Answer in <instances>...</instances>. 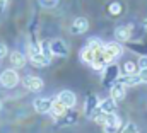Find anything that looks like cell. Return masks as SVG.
<instances>
[{"instance_id": "cell-1", "label": "cell", "mask_w": 147, "mask_h": 133, "mask_svg": "<svg viewBox=\"0 0 147 133\" xmlns=\"http://www.w3.org/2000/svg\"><path fill=\"white\" fill-rule=\"evenodd\" d=\"M19 84V75L16 72V68H7L0 73V85L5 89H12Z\"/></svg>"}, {"instance_id": "cell-2", "label": "cell", "mask_w": 147, "mask_h": 133, "mask_svg": "<svg viewBox=\"0 0 147 133\" xmlns=\"http://www.w3.org/2000/svg\"><path fill=\"white\" fill-rule=\"evenodd\" d=\"M103 51H105L106 62L111 63V62H115V60L123 53V48H121V43H120V41H113V43H108V44L103 46Z\"/></svg>"}, {"instance_id": "cell-3", "label": "cell", "mask_w": 147, "mask_h": 133, "mask_svg": "<svg viewBox=\"0 0 147 133\" xmlns=\"http://www.w3.org/2000/svg\"><path fill=\"white\" fill-rule=\"evenodd\" d=\"M120 126H121V118L118 114L108 113L105 116V125H103L105 133H118L120 132Z\"/></svg>"}, {"instance_id": "cell-4", "label": "cell", "mask_w": 147, "mask_h": 133, "mask_svg": "<svg viewBox=\"0 0 147 133\" xmlns=\"http://www.w3.org/2000/svg\"><path fill=\"white\" fill-rule=\"evenodd\" d=\"M120 79V66L115 65L113 62L108 63L105 66V79H103V84L105 85H113L116 80Z\"/></svg>"}, {"instance_id": "cell-5", "label": "cell", "mask_w": 147, "mask_h": 133, "mask_svg": "<svg viewBox=\"0 0 147 133\" xmlns=\"http://www.w3.org/2000/svg\"><path fill=\"white\" fill-rule=\"evenodd\" d=\"M22 84H24V87L29 89L31 92H39V91H43V87H45L43 80H41L39 77H36V75H28V77H24Z\"/></svg>"}, {"instance_id": "cell-6", "label": "cell", "mask_w": 147, "mask_h": 133, "mask_svg": "<svg viewBox=\"0 0 147 133\" xmlns=\"http://www.w3.org/2000/svg\"><path fill=\"white\" fill-rule=\"evenodd\" d=\"M125 96H127V85H123L121 82H115L113 85H111V92H110V97L113 101H116V102H120V101L125 99Z\"/></svg>"}, {"instance_id": "cell-7", "label": "cell", "mask_w": 147, "mask_h": 133, "mask_svg": "<svg viewBox=\"0 0 147 133\" xmlns=\"http://www.w3.org/2000/svg\"><path fill=\"white\" fill-rule=\"evenodd\" d=\"M89 29V21L86 17H75L70 24V33L72 34H84Z\"/></svg>"}, {"instance_id": "cell-8", "label": "cell", "mask_w": 147, "mask_h": 133, "mask_svg": "<svg viewBox=\"0 0 147 133\" xmlns=\"http://www.w3.org/2000/svg\"><path fill=\"white\" fill-rule=\"evenodd\" d=\"M98 106H99V99H98V96L89 94V96L86 97V102H84V114H86L87 118H92V113L98 109Z\"/></svg>"}, {"instance_id": "cell-9", "label": "cell", "mask_w": 147, "mask_h": 133, "mask_svg": "<svg viewBox=\"0 0 147 133\" xmlns=\"http://www.w3.org/2000/svg\"><path fill=\"white\" fill-rule=\"evenodd\" d=\"M132 31H134L132 24H127V26H118V28L115 29V38H116V41H120V43L130 41V38H132Z\"/></svg>"}, {"instance_id": "cell-10", "label": "cell", "mask_w": 147, "mask_h": 133, "mask_svg": "<svg viewBox=\"0 0 147 133\" xmlns=\"http://www.w3.org/2000/svg\"><path fill=\"white\" fill-rule=\"evenodd\" d=\"M51 104H53L51 99H48V97H39V99H34L33 107H34V111L39 113V114H46V113H50Z\"/></svg>"}, {"instance_id": "cell-11", "label": "cell", "mask_w": 147, "mask_h": 133, "mask_svg": "<svg viewBox=\"0 0 147 133\" xmlns=\"http://www.w3.org/2000/svg\"><path fill=\"white\" fill-rule=\"evenodd\" d=\"M57 99L60 101V102H63L69 109H72L74 106H75V102H77V97H75V94H74L72 91H60L58 96H57Z\"/></svg>"}, {"instance_id": "cell-12", "label": "cell", "mask_w": 147, "mask_h": 133, "mask_svg": "<svg viewBox=\"0 0 147 133\" xmlns=\"http://www.w3.org/2000/svg\"><path fill=\"white\" fill-rule=\"evenodd\" d=\"M50 113H51V116H53V118L60 120V118H63V116L69 113V107H67L63 102H60L58 99H55V101H53V104H51Z\"/></svg>"}, {"instance_id": "cell-13", "label": "cell", "mask_w": 147, "mask_h": 133, "mask_svg": "<svg viewBox=\"0 0 147 133\" xmlns=\"http://www.w3.org/2000/svg\"><path fill=\"white\" fill-rule=\"evenodd\" d=\"M118 82H121V84H123V85H127V87H135V85L142 84V80H140V75H139V73H123V75L118 79Z\"/></svg>"}, {"instance_id": "cell-14", "label": "cell", "mask_w": 147, "mask_h": 133, "mask_svg": "<svg viewBox=\"0 0 147 133\" xmlns=\"http://www.w3.org/2000/svg\"><path fill=\"white\" fill-rule=\"evenodd\" d=\"M51 50H53V55H57V56H67L69 55V48H67V43L63 39H53Z\"/></svg>"}, {"instance_id": "cell-15", "label": "cell", "mask_w": 147, "mask_h": 133, "mask_svg": "<svg viewBox=\"0 0 147 133\" xmlns=\"http://www.w3.org/2000/svg\"><path fill=\"white\" fill-rule=\"evenodd\" d=\"M26 56H24V53H21V51H12L10 53V65L12 68H22V66L26 65Z\"/></svg>"}, {"instance_id": "cell-16", "label": "cell", "mask_w": 147, "mask_h": 133, "mask_svg": "<svg viewBox=\"0 0 147 133\" xmlns=\"http://www.w3.org/2000/svg\"><path fill=\"white\" fill-rule=\"evenodd\" d=\"M29 60H31V65L33 66H46L50 65V58H46L43 53H34V55H29Z\"/></svg>"}, {"instance_id": "cell-17", "label": "cell", "mask_w": 147, "mask_h": 133, "mask_svg": "<svg viewBox=\"0 0 147 133\" xmlns=\"http://www.w3.org/2000/svg\"><path fill=\"white\" fill-rule=\"evenodd\" d=\"M99 109L103 111V113H115L116 111V101H113L111 97H108V99H103L99 101Z\"/></svg>"}, {"instance_id": "cell-18", "label": "cell", "mask_w": 147, "mask_h": 133, "mask_svg": "<svg viewBox=\"0 0 147 133\" xmlns=\"http://www.w3.org/2000/svg\"><path fill=\"white\" fill-rule=\"evenodd\" d=\"M94 51H96V50H92V48L86 46V48L80 51V58H82V62L91 65V63H92V60H94Z\"/></svg>"}, {"instance_id": "cell-19", "label": "cell", "mask_w": 147, "mask_h": 133, "mask_svg": "<svg viewBox=\"0 0 147 133\" xmlns=\"http://www.w3.org/2000/svg\"><path fill=\"white\" fill-rule=\"evenodd\" d=\"M41 53L46 56V58H50L51 60V56H53V50H51V41H41Z\"/></svg>"}, {"instance_id": "cell-20", "label": "cell", "mask_w": 147, "mask_h": 133, "mask_svg": "<svg viewBox=\"0 0 147 133\" xmlns=\"http://www.w3.org/2000/svg\"><path fill=\"white\" fill-rule=\"evenodd\" d=\"M108 12H110L111 15H120L123 12V7H121L120 2H111L110 5H108Z\"/></svg>"}, {"instance_id": "cell-21", "label": "cell", "mask_w": 147, "mask_h": 133, "mask_svg": "<svg viewBox=\"0 0 147 133\" xmlns=\"http://www.w3.org/2000/svg\"><path fill=\"white\" fill-rule=\"evenodd\" d=\"M120 133H139V128H137V125H135V123L128 121V123L121 128V132H120Z\"/></svg>"}, {"instance_id": "cell-22", "label": "cell", "mask_w": 147, "mask_h": 133, "mask_svg": "<svg viewBox=\"0 0 147 133\" xmlns=\"http://www.w3.org/2000/svg\"><path fill=\"white\" fill-rule=\"evenodd\" d=\"M87 46L92 48V50H99V48H103L105 44H103L98 38H89V39H87Z\"/></svg>"}, {"instance_id": "cell-23", "label": "cell", "mask_w": 147, "mask_h": 133, "mask_svg": "<svg viewBox=\"0 0 147 133\" xmlns=\"http://www.w3.org/2000/svg\"><path fill=\"white\" fill-rule=\"evenodd\" d=\"M123 73H137V63L127 62V63L123 65Z\"/></svg>"}, {"instance_id": "cell-24", "label": "cell", "mask_w": 147, "mask_h": 133, "mask_svg": "<svg viewBox=\"0 0 147 133\" xmlns=\"http://www.w3.org/2000/svg\"><path fill=\"white\" fill-rule=\"evenodd\" d=\"M39 3L43 7H46V9H51V7H55L58 3V0H39Z\"/></svg>"}, {"instance_id": "cell-25", "label": "cell", "mask_w": 147, "mask_h": 133, "mask_svg": "<svg viewBox=\"0 0 147 133\" xmlns=\"http://www.w3.org/2000/svg\"><path fill=\"white\" fill-rule=\"evenodd\" d=\"M7 55H9V50H7V46H5L3 43H0V60H2V58H5Z\"/></svg>"}, {"instance_id": "cell-26", "label": "cell", "mask_w": 147, "mask_h": 133, "mask_svg": "<svg viewBox=\"0 0 147 133\" xmlns=\"http://www.w3.org/2000/svg\"><path fill=\"white\" fill-rule=\"evenodd\" d=\"M139 75H140V80H142L144 84H147V66L139 70Z\"/></svg>"}, {"instance_id": "cell-27", "label": "cell", "mask_w": 147, "mask_h": 133, "mask_svg": "<svg viewBox=\"0 0 147 133\" xmlns=\"http://www.w3.org/2000/svg\"><path fill=\"white\" fill-rule=\"evenodd\" d=\"M137 65H139V68H146L147 66V55H142V56H140V60H139Z\"/></svg>"}, {"instance_id": "cell-28", "label": "cell", "mask_w": 147, "mask_h": 133, "mask_svg": "<svg viewBox=\"0 0 147 133\" xmlns=\"http://www.w3.org/2000/svg\"><path fill=\"white\" fill-rule=\"evenodd\" d=\"M7 2H9V0H0V12H2L3 9H5V5H7Z\"/></svg>"}, {"instance_id": "cell-29", "label": "cell", "mask_w": 147, "mask_h": 133, "mask_svg": "<svg viewBox=\"0 0 147 133\" xmlns=\"http://www.w3.org/2000/svg\"><path fill=\"white\" fill-rule=\"evenodd\" d=\"M144 29L147 31V19H144Z\"/></svg>"}, {"instance_id": "cell-30", "label": "cell", "mask_w": 147, "mask_h": 133, "mask_svg": "<svg viewBox=\"0 0 147 133\" xmlns=\"http://www.w3.org/2000/svg\"><path fill=\"white\" fill-rule=\"evenodd\" d=\"M0 111H2V99H0Z\"/></svg>"}]
</instances>
